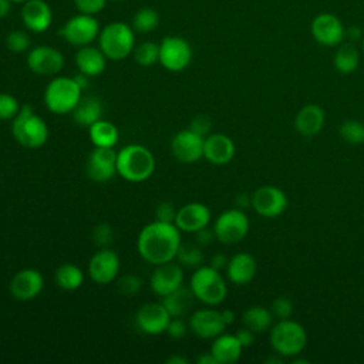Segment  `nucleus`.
Segmentation results:
<instances>
[{
	"label": "nucleus",
	"instance_id": "a19ab883",
	"mask_svg": "<svg viewBox=\"0 0 364 364\" xmlns=\"http://www.w3.org/2000/svg\"><path fill=\"white\" fill-rule=\"evenodd\" d=\"M117 289L121 294L124 296H135L139 293V290L142 289V282L138 276L135 274H122L118 282H117Z\"/></svg>",
	"mask_w": 364,
	"mask_h": 364
},
{
	"label": "nucleus",
	"instance_id": "473e14b6",
	"mask_svg": "<svg viewBox=\"0 0 364 364\" xmlns=\"http://www.w3.org/2000/svg\"><path fill=\"white\" fill-rule=\"evenodd\" d=\"M54 279L58 287L64 290H75L82 284L84 273L77 264L64 263L60 267H57Z\"/></svg>",
	"mask_w": 364,
	"mask_h": 364
},
{
	"label": "nucleus",
	"instance_id": "7c9ffc66",
	"mask_svg": "<svg viewBox=\"0 0 364 364\" xmlns=\"http://www.w3.org/2000/svg\"><path fill=\"white\" fill-rule=\"evenodd\" d=\"M273 314L270 309L263 306H250L242 313V323L245 327L250 328L253 333L260 334L269 331L273 326Z\"/></svg>",
	"mask_w": 364,
	"mask_h": 364
},
{
	"label": "nucleus",
	"instance_id": "3c124183",
	"mask_svg": "<svg viewBox=\"0 0 364 364\" xmlns=\"http://www.w3.org/2000/svg\"><path fill=\"white\" fill-rule=\"evenodd\" d=\"M363 31L358 28V27H348L346 28V40L348 41H357V40H361L363 38Z\"/></svg>",
	"mask_w": 364,
	"mask_h": 364
},
{
	"label": "nucleus",
	"instance_id": "72a5a7b5",
	"mask_svg": "<svg viewBox=\"0 0 364 364\" xmlns=\"http://www.w3.org/2000/svg\"><path fill=\"white\" fill-rule=\"evenodd\" d=\"M159 24V14L156 10L151 7H142L139 9L134 17H132V28L136 33H151L154 31Z\"/></svg>",
	"mask_w": 364,
	"mask_h": 364
},
{
	"label": "nucleus",
	"instance_id": "4468645a",
	"mask_svg": "<svg viewBox=\"0 0 364 364\" xmlns=\"http://www.w3.org/2000/svg\"><path fill=\"white\" fill-rule=\"evenodd\" d=\"M205 138L196 132L183 129L178 132L171 141V152L175 159L183 164H195L203 158Z\"/></svg>",
	"mask_w": 364,
	"mask_h": 364
},
{
	"label": "nucleus",
	"instance_id": "ddd939ff",
	"mask_svg": "<svg viewBox=\"0 0 364 364\" xmlns=\"http://www.w3.org/2000/svg\"><path fill=\"white\" fill-rule=\"evenodd\" d=\"M85 172L94 182H108L117 173V152L114 148L95 146L87 158Z\"/></svg>",
	"mask_w": 364,
	"mask_h": 364
},
{
	"label": "nucleus",
	"instance_id": "393cba45",
	"mask_svg": "<svg viewBox=\"0 0 364 364\" xmlns=\"http://www.w3.org/2000/svg\"><path fill=\"white\" fill-rule=\"evenodd\" d=\"M257 273L256 259L246 252H239L233 255L226 266L228 279L237 286H245L250 283Z\"/></svg>",
	"mask_w": 364,
	"mask_h": 364
},
{
	"label": "nucleus",
	"instance_id": "f03ea898",
	"mask_svg": "<svg viewBox=\"0 0 364 364\" xmlns=\"http://www.w3.org/2000/svg\"><path fill=\"white\" fill-rule=\"evenodd\" d=\"M155 171L154 154L139 144H131L117 152V173L128 182H142Z\"/></svg>",
	"mask_w": 364,
	"mask_h": 364
},
{
	"label": "nucleus",
	"instance_id": "09e8293b",
	"mask_svg": "<svg viewBox=\"0 0 364 364\" xmlns=\"http://www.w3.org/2000/svg\"><path fill=\"white\" fill-rule=\"evenodd\" d=\"M195 239H196V245H199V246H208V245H209L213 239H216V237H215L213 229L209 230L208 226H206V228H203V229L195 232Z\"/></svg>",
	"mask_w": 364,
	"mask_h": 364
},
{
	"label": "nucleus",
	"instance_id": "6e6552de",
	"mask_svg": "<svg viewBox=\"0 0 364 364\" xmlns=\"http://www.w3.org/2000/svg\"><path fill=\"white\" fill-rule=\"evenodd\" d=\"M249 218L243 209L232 208L223 210L213 223L215 237L225 245H235L243 240L249 232Z\"/></svg>",
	"mask_w": 364,
	"mask_h": 364
},
{
	"label": "nucleus",
	"instance_id": "9d476101",
	"mask_svg": "<svg viewBox=\"0 0 364 364\" xmlns=\"http://www.w3.org/2000/svg\"><path fill=\"white\" fill-rule=\"evenodd\" d=\"M192 61V47L178 36H168L159 43V63L172 73L185 70Z\"/></svg>",
	"mask_w": 364,
	"mask_h": 364
},
{
	"label": "nucleus",
	"instance_id": "5701e85b",
	"mask_svg": "<svg viewBox=\"0 0 364 364\" xmlns=\"http://www.w3.org/2000/svg\"><path fill=\"white\" fill-rule=\"evenodd\" d=\"M235 142L222 132H213L205 136L203 158L213 165H226L235 156Z\"/></svg>",
	"mask_w": 364,
	"mask_h": 364
},
{
	"label": "nucleus",
	"instance_id": "680f3d73",
	"mask_svg": "<svg viewBox=\"0 0 364 364\" xmlns=\"http://www.w3.org/2000/svg\"><path fill=\"white\" fill-rule=\"evenodd\" d=\"M114 1H122V0H114Z\"/></svg>",
	"mask_w": 364,
	"mask_h": 364
},
{
	"label": "nucleus",
	"instance_id": "412c9836",
	"mask_svg": "<svg viewBox=\"0 0 364 364\" xmlns=\"http://www.w3.org/2000/svg\"><path fill=\"white\" fill-rule=\"evenodd\" d=\"M24 27L33 33H44L53 23V10L46 0H27L21 7Z\"/></svg>",
	"mask_w": 364,
	"mask_h": 364
},
{
	"label": "nucleus",
	"instance_id": "9b49d317",
	"mask_svg": "<svg viewBox=\"0 0 364 364\" xmlns=\"http://www.w3.org/2000/svg\"><path fill=\"white\" fill-rule=\"evenodd\" d=\"M310 33L314 41L323 47H337L346 40V27L333 13L324 11L314 16L310 24Z\"/></svg>",
	"mask_w": 364,
	"mask_h": 364
},
{
	"label": "nucleus",
	"instance_id": "f704fd0d",
	"mask_svg": "<svg viewBox=\"0 0 364 364\" xmlns=\"http://www.w3.org/2000/svg\"><path fill=\"white\" fill-rule=\"evenodd\" d=\"M338 135L350 145L364 144V122L358 119H346L338 128Z\"/></svg>",
	"mask_w": 364,
	"mask_h": 364
},
{
	"label": "nucleus",
	"instance_id": "6e6d98bb",
	"mask_svg": "<svg viewBox=\"0 0 364 364\" xmlns=\"http://www.w3.org/2000/svg\"><path fill=\"white\" fill-rule=\"evenodd\" d=\"M88 78H90V77H88V75H85V74H82V73H78V74L74 77L75 82L80 85V88H81V90L88 88V85H90V80H88Z\"/></svg>",
	"mask_w": 364,
	"mask_h": 364
},
{
	"label": "nucleus",
	"instance_id": "cd10ccee",
	"mask_svg": "<svg viewBox=\"0 0 364 364\" xmlns=\"http://www.w3.org/2000/svg\"><path fill=\"white\" fill-rule=\"evenodd\" d=\"M333 65L340 74H353L360 65V51L357 46L348 40L338 44L333 55Z\"/></svg>",
	"mask_w": 364,
	"mask_h": 364
},
{
	"label": "nucleus",
	"instance_id": "13d9d810",
	"mask_svg": "<svg viewBox=\"0 0 364 364\" xmlns=\"http://www.w3.org/2000/svg\"><path fill=\"white\" fill-rule=\"evenodd\" d=\"M166 363L168 364H188L186 358L179 357V355H171L169 358H166Z\"/></svg>",
	"mask_w": 364,
	"mask_h": 364
},
{
	"label": "nucleus",
	"instance_id": "1a4fd4ad",
	"mask_svg": "<svg viewBox=\"0 0 364 364\" xmlns=\"http://www.w3.org/2000/svg\"><path fill=\"white\" fill-rule=\"evenodd\" d=\"M100 30V23L97 21L95 16L78 13L65 21V24L60 30V36L68 44L82 47L97 40Z\"/></svg>",
	"mask_w": 364,
	"mask_h": 364
},
{
	"label": "nucleus",
	"instance_id": "7ed1b4c3",
	"mask_svg": "<svg viewBox=\"0 0 364 364\" xmlns=\"http://www.w3.org/2000/svg\"><path fill=\"white\" fill-rule=\"evenodd\" d=\"M269 343L280 357H296L307 346V331L296 320H277L269 330Z\"/></svg>",
	"mask_w": 364,
	"mask_h": 364
},
{
	"label": "nucleus",
	"instance_id": "ea45409f",
	"mask_svg": "<svg viewBox=\"0 0 364 364\" xmlns=\"http://www.w3.org/2000/svg\"><path fill=\"white\" fill-rule=\"evenodd\" d=\"M20 104L16 97L7 92H0V119H13L18 111H20Z\"/></svg>",
	"mask_w": 364,
	"mask_h": 364
},
{
	"label": "nucleus",
	"instance_id": "49530a36",
	"mask_svg": "<svg viewBox=\"0 0 364 364\" xmlns=\"http://www.w3.org/2000/svg\"><path fill=\"white\" fill-rule=\"evenodd\" d=\"M186 331H188V327H186L185 321L181 317H171V321H169V324L166 327V333L172 338L179 340V338L185 337Z\"/></svg>",
	"mask_w": 364,
	"mask_h": 364
},
{
	"label": "nucleus",
	"instance_id": "aec40b11",
	"mask_svg": "<svg viewBox=\"0 0 364 364\" xmlns=\"http://www.w3.org/2000/svg\"><path fill=\"white\" fill-rule=\"evenodd\" d=\"M44 287V277L37 269H21L10 282V293L14 299L27 301L36 299Z\"/></svg>",
	"mask_w": 364,
	"mask_h": 364
},
{
	"label": "nucleus",
	"instance_id": "5fc2aeb1",
	"mask_svg": "<svg viewBox=\"0 0 364 364\" xmlns=\"http://www.w3.org/2000/svg\"><path fill=\"white\" fill-rule=\"evenodd\" d=\"M196 363H198V364H218L210 351L200 354V355L196 358Z\"/></svg>",
	"mask_w": 364,
	"mask_h": 364
},
{
	"label": "nucleus",
	"instance_id": "bb28decb",
	"mask_svg": "<svg viewBox=\"0 0 364 364\" xmlns=\"http://www.w3.org/2000/svg\"><path fill=\"white\" fill-rule=\"evenodd\" d=\"M243 351V346L237 340L236 334L222 333L213 338L210 353L218 364H233L236 363Z\"/></svg>",
	"mask_w": 364,
	"mask_h": 364
},
{
	"label": "nucleus",
	"instance_id": "8fccbe9b",
	"mask_svg": "<svg viewBox=\"0 0 364 364\" xmlns=\"http://www.w3.org/2000/svg\"><path fill=\"white\" fill-rule=\"evenodd\" d=\"M228 262H229V259H228L223 253H216V255H213L212 259H210V266H212L213 269H216V270L220 272L222 269H226Z\"/></svg>",
	"mask_w": 364,
	"mask_h": 364
},
{
	"label": "nucleus",
	"instance_id": "bf43d9fd",
	"mask_svg": "<svg viewBox=\"0 0 364 364\" xmlns=\"http://www.w3.org/2000/svg\"><path fill=\"white\" fill-rule=\"evenodd\" d=\"M11 3H20V4H23V3H26L27 0H10Z\"/></svg>",
	"mask_w": 364,
	"mask_h": 364
},
{
	"label": "nucleus",
	"instance_id": "39448f33",
	"mask_svg": "<svg viewBox=\"0 0 364 364\" xmlns=\"http://www.w3.org/2000/svg\"><path fill=\"white\" fill-rule=\"evenodd\" d=\"M98 47L112 61L127 58L135 48V31L124 21H112L102 27L98 34Z\"/></svg>",
	"mask_w": 364,
	"mask_h": 364
},
{
	"label": "nucleus",
	"instance_id": "58836bf2",
	"mask_svg": "<svg viewBox=\"0 0 364 364\" xmlns=\"http://www.w3.org/2000/svg\"><path fill=\"white\" fill-rule=\"evenodd\" d=\"M270 311L274 318L277 320H284V318H291L294 306L293 301L287 296H277L272 300L270 303Z\"/></svg>",
	"mask_w": 364,
	"mask_h": 364
},
{
	"label": "nucleus",
	"instance_id": "c9c22d12",
	"mask_svg": "<svg viewBox=\"0 0 364 364\" xmlns=\"http://www.w3.org/2000/svg\"><path fill=\"white\" fill-rule=\"evenodd\" d=\"M134 58L142 67L159 63V44L154 41H144L134 48Z\"/></svg>",
	"mask_w": 364,
	"mask_h": 364
},
{
	"label": "nucleus",
	"instance_id": "de8ad7c7",
	"mask_svg": "<svg viewBox=\"0 0 364 364\" xmlns=\"http://www.w3.org/2000/svg\"><path fill=\"white\" fill-rule=\"evenodd\" d=\"M235 334H236L237 340L240 341V344L243 346V348L250 347L255 343V338H256V333H253L250 328H247L245 326L242 328H239Z\"/></svg>",
	"mask_w": 364,
	"mask_h": 364
},
{
	"label": "nucleus",
	"instance_id": "f257e3e1",
	"mask_svg": "<svg viewBox=\"0 0 364 364\" xmlns=\"http://www.w3.org/2000/svg\"><path fill=\"white\" fill-rule=\"evenodd\" d=\"M181 243V230L175 223L155 220L142 228L136 247L145 262L158 266L176 259Z\"/></svg>",
	"mask_w": 364,
	"mask_h": 364
},
{
	"label": "nucleus",
	"instance_id": "20e7f679",
	"mask_svg": "<svg viewBox=\"0 0 364 364\" xmlns=\"http://www.w3.org/2000/svg\"><path fill=\"white\" fill-rule=\"evenodd\" d=\"M11 134L21 146L37 149L47 142L48 127L30 105H23L18 114L13 118Z\"/></svg>",
	"mask_w": 364,
	"mask_h": 364
},
{
	"label": "nucleus",
	"instance_id": "f8f14e48",
	"mask_svg": "<svg viewBox=\"0 0 364 364\" xmlns=\"http://www.w3.org/2000/svg\"><path fill=\"white\" fill-rule=\"evenodd\" d=\"M287 195L283 189L273 185H263L252 193L250 206L259 216L274 219L287 209Z\"/></svg>",
	"mask_w": 364,
	"mask_h": 364
},
{
	"label": "nucleus",
	"instance_id": "423d86ee",
	"mask_svg": "<svg viewBox=\"0 0 364 364\" xmlns=\"http://www.w3.org/2000/svg\"><path fill=\"white\" fill-rule=\"evenodd\" d=\"M189 287L199 301L206 306L220 304L228 294V286L222 273L209 266H199L191 276Z\"/></svg>",
	"mask_w": 364,
	"mask_h": 364
},
{
	"label": "nucleus",
	"instance_id": "2eb2a0df",
	"mask_svg": "<svg viewBox=\"0 0 364 364\" xmlns=\"http://www.w3.org/2000/svg\"><path fill=\"white\" fill-rule=\"evenodd\" d=\"M27 65L38 75H54L63 70L64 57L51 46H37L28 51Z\"/></svg>",
	"mask_w": 364,
	"mask_h": 364
},
{
	"label": "nucleus",
	"instance_id": "e433bc0d",
	"mask_svg": "<svg viewBox=\"0 0 364 364\" xmlns=\"http://www.w3.org/2000/svg\"><path fill=\"white\" fill-rule=\"evenodd\" d=\"M178 263L186 267H199L203 262V253L199 245H183L181 243L178 255H176Z\"/></svg>",
	"mask_w": 364,
	"mask_h": 364
},
{
	"label": "nucleus",
	"instance_id": "052dcab7",
	"mask_svg": "<svg viewBox=\"0 0 364 364\" xmlns=\"http://www.w3.org/2000/svg\"><path fill=\"white\" fill-rule=\"evenodd\" d=\"M361 50H363V53H364V36H363V38H361Z\"/></svg>",
	"mask_w": 364,
	"mask_h": 364
},
{
	"label": "nucleus",
	"instance_id": "a878e982",
	"mask_svg": "<svg viewBox=\"0 0 364 364\" xmlns=\"http://www.w3.org/2000/svg\"><path fill=\"white\" fill-rule=\"evenodd\" d=\"M107 60L108 58L102 50L91 44L78 47V51L75 53V64L78 71L88 77L100 75L107 67Z\"/></svg>",
	"mask_w": 364,
	"mask_h": 364
},
{
	"label": "nucleus",
	"instance_id": "4be33fe9",
	"mask_svg": "<svg viewBox=\"0 0 364 364\" xmlns=\"http://www.w3.org/2000/svg\"><path fill=\"white\" fill-rule=\"evenodd\" d=\"M210 222V210L200 202H191L178 209L175 225L181 232L195 233Z\"/></svg>",
	"mask_w": 364,
	"mask_h": 364
},
{
	"label": "nucleus",
	"instance_id": "c03bdc74",
	"mask_svg": "<svg viewBox=\"0 0 364 364\" xmlns=\"http://www.w3.org/2000/svg\"><path fill=\"white\" fill-rule=\"evenodd\" d=\"M210 128H212V121L206 117V115H198L192 119L189 129L196 132L200 136H208L210 134Z\"/></svg>",
	"mask_w": 364,
	"mask_h": 364
},
{
	"label": "nucleus",
	"instance_id": "c85d7f7f",
	"mask_svg": "<svg viewBox=\"0 0 364 364\" xmlns=\"http://www.w3.org/2000/svg\"><path fill=\"white\" fill-rule=\"evenodd\" d=\"M73 119L80 127H91L94 122L101 119L102 105L98 98L87 95L81 97L77 107L71 111Z\"/></svg>",
	"mask_w": 364,
	"mask_h": 364
},
{
	"label": "nucleus",
	"instance_id": "4d7b16f0",
	"mask_svg": "<svg viewBox=\"0 0 364 364\" xmlns=\"http://www.w3.org/2000/svg\"><path fill=\"white\" fill-rule=\"evenodd\" d=\"M11 1L10 0H0V18H4L9 16L11 10Z\"/></svg>",
	"mask_w": 364,
	"mask_h": 364
},
{
	"label": "nucleus",
	"instance_id": "a211bd4d",
	"mask_svg": "<svg viewBox=\"0 0 364 364\" xmlns=\"http://www.w3.org/2000/svg\"><path fill=\"white\" fill-rule=\"evenodd\" d=\"M119 272V257L118 255L108 249L102 247L91 257L88 263V274L92 282L98 284H108L117 279Z\"/></svg>",
	"mask_w": 364,
	"mask_h": 364
},
{
	"label": "nucleus",
	"instance_id": "864d4df0",
	"mask_svg": "<svg viewBox=\"0 0 364 364\" xmlns=\"http://www.w3.org/2000/svg\"><path fill=\"white\" fill-rule=\"evenodd\" d=\"M220 314H222V320H223V323H225L226 326H230V324H233V323H235L236 314H235V311H233V310H230V309H225V310H222V311H220Z\"/></svg>",
	"mask_w": 364,
	"mask_h": 364
},
{
	"label": "nucleus",
	"instance_id": "6ab92c4d",
	"mask_svg": "<svg viewBox=\"0 0 364 364\" xmlns=\"http://www.w3.org/2000/svg\"><path fill=\"white\" fill-rule=\"evenodd\" d=\"M189 328L191 331L205 340H213L219 334H222L226 328V324L222 320V314L219 310L206 307L193 311L189 317Z\"/></svg>",
	"mask_w": 364,
	"mask_h": 364
},
{
	"label": "nucleus",
	"instance_id": "79ce46f5",
	"mask_svg": "<svg viewBox=\"0 0 364 364\" xmlns=\"http://www.w3.org/2000/svg\"><path fill=\"white\" fill-rule=\"evenodd\" d=\"M74 6L78 13L97 16L105 9L107 0H74Z\"/></svg>",
	"mask_w": 364,
	"mask_h": 364
},
{
	"label": "nucleus",
	"instance_id": "37998d69",
	"mask_svg": "<svg viewBox=\"0 0 364 364\" xmlns=\"http://www.w3.org/2000/svg\"><path fill=\"white\" fill-rule=\"evenodd\" d=\"M92 239L94 243L101 246V247H107L112 239H114V232L112 228L108 223H100L94 228L92 230Z\"/></svg>",
	"mask_w": 364,
	"mask_h": 364
},
{
	"label": "nucleus",
	"instance_id": "c756f323",
	"mask_svg": "<svg viewBox=\"0 0 364 364\" xmlns=\"http://www.w3.org/2000/svg\"><path fill=\"white\" fill-rule=\"evenodd\" d=\"M193 293L189 289L181 286L175 291L162 297V304L171 317H183L193 306Z\"/></svg>",
	"mask_w": 364,
	"mask_h": 364
},
{
	"label": "nucleus",
	"instance_id": "0eeeda50",
	"mask_svg": "<svg viewBox=\"0 0 364 364\" xmlns=\"http://www.w3.org/2000/svg\"><path fill=\"white\" fill-rule=\"evenodd\" d=\"M82 90L74 77H55L44 91V104L54 114H70L81 100Z\"/></svg>",
	"mask_w": 364,
	"mask_h": 364
},
{
	"label": "nucleus",
	"instance_id": "4c0bfd02",
	"mask_svg": "<svg viewBox=\"0 0 364 364\" xmlns=\"http://www.w3.org/2000/svg\"><path fill=\"white\" fill-rule=\"evenodd\" d=\"M30 43V36L24 30H13L6 36V47L11 53L27 51Z\"/></svg>",
	"mask_w": 364,
	"mask_h": 364
},
{
	"label": "nucleus",
	"instance_id": "dca6fc26",
	"mask_svg": "<svg viewBox=\"0 0 364 364\" xmlns=\"http://www.w3.org/2000/svg\"><path fill=\"white\" fill-rule=\"evenodd\" d=\"M182 283H183V270L181 264L173 260L158 264L149 279L151 290L161 297L175 291L182 286Z\"/></svg>",
	"mask_w": 364,
	"mask_h": 364
},
{
	"label": "nucleus",
	"instance_id": "f3484780",
	"mask_svg": "<svg viewBox=\"0 0 364 364\" xmlns=\"http://www.w3.org/2000/svg\"><path fill=\"white\" fill-rule=\"evenodd\" d=\"M171 316L162 303H146L135 314L136 327L149 336H158L166 331Z\"/></svg>",
	"mask_w": 364,
	"mask_h": 364
},
{
	"label": "nucleus",
	"instance_id": "2f4dec72",
	"mask_svg": "<svg viewBox=\"0 0 364 364\" xmlns=\"http://www.w3.org/2000/svg\"><path fill=\"white\" fill-rule=\"evenodd\" d=\"M90 139L94 146L114 148L118 142V129L117 127L105 119H98L91 127H88Z\"/></svg>",
	"mask_w": 364,
	"mask_h": 364
},
{
	"label": "nucleus",
	"instance_id": "a18cd8bd",
	"mask_svg": "<svg viewBox=\"0 0 364 364\" xmlns=\"http://www.w3.org/2000/svg\"><path fill=\"white\" fill-rule=\"evenodd\" d=\"M176 209L171 202H162L158 205L155 213H156V220L161 222H168V223H175L176 218Z\"/></svg>",
	"mask_w": 364,
	"mask_h": 364
},
{
	"label": "nucleus",
	"instance_id": "603ef678",
	"mask_svg": "<svg viewBox=\"0 0 364 364\" xmlns=\"http://www.w3.org/2000/svg\"><path fill=\"white\" fill-rule=\"evenodd\" d=\"M235 203H236V208L239 209H245L247 206H250L252 203V195H247V193H239L235 199Z\"/></svg>",
	"mask_w": 364,
	"mask_h": 364
},
{
	"label": "nucleus",
	"instance_id": "b1692460",
	"mask_svg": "<svg viewBox=\"0 0 364 364\" xmlns=\"http://www.w3.org/2000/svg\"><path fill=\"white\" fill-rule=\"evenodd\" d=\"M326 124V112L317 104L303 105L294 117V128L304 138H313L321 132Z\"/></svg>",
	"mask_w": 364,
	"mask_h": 364
}]
</instances>
